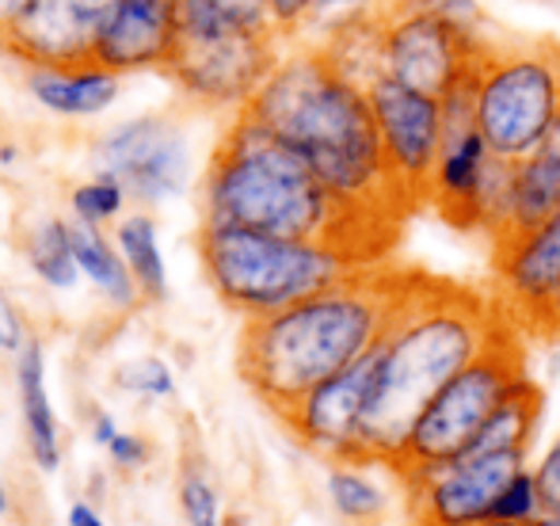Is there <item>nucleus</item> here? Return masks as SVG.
Wrapping results in <instances>:
<instances>
[{"label":"nucleus","instance_id":"b1692460","mask_svg":"<svg viewBox=\"0 0 560 526\" xmlns=\"http://www.w3.org/2000/svg\"><path fill=\"white\" fill-rule=\"evenodd\" d=\"M118 253H122L126 267H130L133 282L145 297L161 302L168 294V271H164V256L161 245H156V225L153 218L138 214V218H126L118 225Z\"/></svg>","mask_w":560,"mask_h":526},{"label":"nucleus","instance_id":"423d86ee","mask_svg":"<svg viewBox=\"0 0 560 526\" xmlns=\"http://www.w3.org/2000/svg\"><path fill=\"white\" fill-rule=\"evenodd\" d=\"M472 112L495 156L534 153L560 112V43L495 38L472 69Z\"/></svg>","mask_w":560,"mask_h":526},{"label":"nucleus","instance_id":"a878e982","mask_svg":"<svg viewBox=\"0 0 560 526\" xmlns=\"http://www.w3.org/2000/svg\"><path fill=\"white\" fill-rule=\"evenodd\" d=\"M541 515H546V504H541L538 477H534L530 466H523L508 477V484H503L500 492H495V504H492V515H488V519L534 526Z\"/></svg>","mask_w":560,"mask_h":526},{"label":"nucleus","instance_id":"f3484780","mask_svg":"<svg viewBox=\"0 0 560 526\" xmlns=\"http://www.w3.org/2000/svg\"><path fill=\"white\" fill-rule=\"evenodd\" d=\"M492 161H495L492 145H488L485 133L477 127L462 130V133H446L435 176H431V195H428V199L443 210V218L469 230L472 210H477L480 187H485Z\"/></svg>","mask_w":560,"mask_h":526},{"label":"nucleus","instance_id":"c03bdc74","mask_svg":"<svg viewBox=\"0 0 560 526\" xmlns=\"http://www.w3.org/2000/svg\"><path fill=\"white\" fill-rule=\"evenodd\" d=\"M4 504H8V496H4V484H0V512H4Z\"/></svg>","mask_w":560,"mask_h":526},{"label":"nucleus","instance_id":"9b49d317","mask_svg":"<svg viewBox=\"0 0 560 526\" xmlns=\"http://www.w3.org/2000/svg\"><path fill=\"white\" fill-rule=\"evenodd\" d=\"M370 107H374L377 133H382L385 164H389L393 187L400 202H420L431 195L439 153H443V100L400 84L393 77H377L370 84Z\"/></svg>","mask_w":560,"mask_h":526},{"label":"nucleus","instance_id":"393cba45","mask_svg":"<svg viewBox=\"0 0 560 526\" xmlns=\"http://www.w3.org/2000/svg\"><path fill=\"white\" fill-rule=\"evenodd\" d=\"M31 264L43 274L50 287L69 290L77 282V253H73V237H69L66 222H43L31 237Z\"/></svg>","mask_w":560,"mask_h":526},{"label":"nucleus","instance_id":"f257e3e1","mask_svg":"<svg viewBox=\"0 0 560 526\" xmlns=\"http://www.w3.org/2000/svg\"><path fill=\"white\" fill-rule=\"evenodd\" d=\"M511 325L515 320L495 297L412 274L389 332L374 348L377 371L359 435V461L397 474L423 405Z\"/></svg>","mask_w":560,"mask_h":526},{"label":"nucleus","instance_id":"f704fd0d","mask_svg":"<svg viewBox=\"0 0 560 526\" xmlns=\"http://www.w3.org/2000/svg\"><path fill=\"white\" fill-rule=\"evenodd\" d=\"M107 451H112V458L118 466H138V461H145V454H149L138 435H122V431L107 443Z\"/></svg>","mask_w":560,"mask_h":526},{"label":"nucleus","instance_id":"c9c22d12","mask_svg":"<svg viewBox=\"0 0 560 526\" xmlns=\"http://www.w3.org/2000/svg\"><path fill=\"white\" fill-rule=\"evenodd\" d=\"M377 4H389V0H320L317 15L328 12H354V8H377Z\"/></svg>","mask_w":560,"mask_h":526},{"label":"nucleus","instance_id":"ea45409f","mask_svg":"<svg viewBox=\"0 0 560 526\" xmlns=\"http://www.w3.org/2000/svg\"><path fill=\"white\" fill-rule=\"evenodd\" d=\"M0 164H15V149L12 145H0Z\"/></svg>","mask_w":560,"mask_h":526},{"label":"nucleus","instance_id":"aec40b11","mask_svg":"<svg viewBox=\"0 0 560 526\" xmlns=\"http://www.w3.org/2000/svg\"><path fill=\"white\" fill-rule=\"evenodd\" d=\"M317 46L325 50V58L332 61L339 73L351 77L362 89H370V84L385 73L382 69V4L339 12V20L332 23V35Z\"/></svg>","mask_w":560,"mask_h":526},{"label":"nucleus","instance_id":"1a4fd4ad","mask_svg":"<svg viewBox=\"0 0 560 526\" xmlns=\"http://www.w3.org/2000/svg\"><path fill=\"white\" fill-rule=\"evenodd\" d=\"M530 466L526 451H465L450 461L400 474L408 519L423 526H469L492 515L495 492L515 469Z\"/></svg>","mask_w":560,"mask_h":526},{"label":"nucleus","instance_id":"6e6552de","mask_svg":"<svg viewBox=\"0 0 560 526\" xmlns=\"http://www.w3.org/2000/svg\"><path fill=\"white\" fill-rule=\"evenodd\" d=\"M495 38H472L457 31L435 0H389L382 4V77L412 84L443 100L472 77L480 54Z\"/></svg>","mask_w":560,"mask_h":526},{"label":"nucleus","instance_id":"dca6fc26","mask_svg":"<svg viewBox=\"0 0 560 526\" xmlns=\"http://www.w3.org/2000/svg\"><path fill=\"white\" fill-rule=\"evenodd\" d=\"M179 46V0H118L96 66L112 73L168 69Z\"/></svg>","mask_w":560,"mask_h":526},{"label":"nucleus","instance_id":"0eeeda50","mask_svg":"<svg viewBox=\"0 0 560 526\" xmlns=\"http://www.w3.org/2000/svg\"><path fill=\"white\" fill-rule=\"evenodd\" d=\"M526 378V355L518 328L511 325L495 343H488L465 371L439 389L435 397L423 405L420 420H416L412 435L405 443V454L397 461V474L423 466H439L472 446L488 416L503 405V397L515 389V382Z\"/></svg>","mask_w":560,"mask_h":526},{"label":"nucleus","instance_id":"cd10ccee","mask_svg":"<svg viewBox=\"0 0 560 526\" xmlns=\"http://www.w3.org/2000/svg\"><path fill=\"white\" fill-rule=\"evenodd\" d=\"M115 382L130 394H149V397H168L176 389L172 382V371L161 363V359H133V363L118 366Z\"/></svg>","mask_w":560,"mask_h":526},{"label":"nucleus","instance_id":"49530a36","mask_svg":"<svg viewBox=\"0 0 560 526\" xmlns=\"http://www.w3.org/2000/svg\"><path fill=\"white\" fill-rule=\"evenodd\" d=\"M412 526H423V523H412Z\"/></svg>","mask_w":560,"mask_h":526},{"label":"nucleus","instance_id":"ddd939ff","mask_svg":"<svg viewBox=\"0 0 560 526\" xmlns=\"http://www.w3.org/2000/svg\"><path fill=\"white\" fill-rule=\"evenodd\" d=\"M96 164L104 176H115L126 195L145 202H161L187 187V141L164 119H130L104 133L96 149Z\"/></svg>","mask_w":560,"mask_h":526},{"label":"nucleus","instance_id":"412c9836","mask_svg":"<svg viewBox=\"0 0 560 526\" xmlns=\"http://www.w3.org/2000/svg\"><path fill=\"white\" fill-rule=\"evenodd\" d=\"M15 378H20V405L31 435V454L43 469H54L58 466V420H54L50 397H46V363L38 340H27L20 348Z\"/></svg>","mask_w":560,"mask_h":526},{"label":"nucleus","instance_id":"20e7f679","mask_svg":"<svg viewBox=\"0 0 560 526\" xmlns=\"http://www.w3.org/2000/svg\"><path fill=\"white\" fill-rule=\"evenodd\" d=\"M202 222L336 241L374 264V222L347 210L294 145L236 112L202 179Z\"/></svg>","mask_w":560,"mask_h":526},{"label":"nucleus","instance_id":"e433bc0d","mask_svg":"<svg viewBox=\"0 0 560 526\" xmlns=\"http://www.w3.org/2000/svg\"><path fill=\"white\" fill-rule=\"evenodd\" d=\"M69 526H104V523L96 519V512H92V507L77 504L73 512H69Z\"/></svg>","mask_w":560,"mask_h":526},{"label":"nucleus","instance_id":"473e14b6","mask_svg":"<svg viewBox=\"0 0 560 526\" xmlns=\"http://www.w3.org/2000/svg\"><path fill=\"white\" fill-rule=\"evenodd\" d=\"M23 343H27V336H23V317H20V309L12 305V297L0 290V348L20 351Z\"/></svg>","mask_w":560,"mask_h":526},{"label":"nucleus","instance_id":"7ed1b4c3","mask_svg":"<svg viewBox=\"0 0 560 526\" xmlns=\"http://www.w3.org/2000/svg\"><path fill=\"white\" fill-rule=\"evenodd\" d=\"M412 274L366 264L343 282L271 317L244 320L236 371L271 412H287L313 386L382 343Z\"/></svg>","mask_w":560,"mask_h":526},{"label":"nucleus","instance_id":"37998d69","mask_svg":"<svg viewBox=\"0 0 560 526\" xmlns=\"http://www.w3.org/2000/svg\"><path fill=\"white\" fill-rule=\"evenodd\" d=\"M222 526H248V519H244V515H229Z\"/></svg>","mask_w":560,"mask_h":526},{"label":"nucleus","instance_id":"79ce46f5","mask_svg":"<svg viewBox=\"0 0 560 526\" xmlns=\"http://www.w3.org/2000/svg\"><path fill=\"white\" fill-rule=\"evenodd\" d=\"M534 526H560V515H549V512H546V515H541V519L534 523Z\"/></svg>","mask_w":560,"mask_h":526},{"label":"nucleus","instance_id":"bb28decb","mask_svg":"<svg viewBox=\"0 0 560 526\" xmlns=\"http://www.w3.org/2000/svg\"><path fill=\"white\" fill-rule=\"evenodd\" d=\"M122 202H126V187L118 184L115 176H104V172H100V179H92V184H81L73 191L77 218H81V222H92V225L115 218L118 210H122Z\"/></svg>","mask_w":560,"mask_h":526},{"label":"nucleus","instance_id":"2f4dec72","mask_svg":"<svg viewBox=\"0 0 560 526\" xmlns=\"http://www.w3.org/2000/svg\"><path fill=\"white\" fill-rule=\"evenodd\" d=\"M317 4L320 0H264V8L271 12L275 27H279L282 35H294V31H302L310 20H317Z\"/></svg>","mask_w":560,"mask_h":526},{"label":"nucleus","instance_id":"72a5a7b5","mask_svg":"<svg viewBox=\"0 0 560 526\" xmlns=\"http://www.w3.org/2000/svg\"><path fill=\"white\" fill-rule=\"evenodd\" d=\"M526 332H538V336H549V340H560V290L526 320Z\"/></svg>","mask_w":560,"mask_h":526},{"label":"nucleus","instance_id":"a19ab883","mask_svg":"<svg viewBox=\"0 0 560 526\" xmlns=\"http://www.w3.org/2000/svg\"><path fill=\"white\" fill-rule=\"evenodd\" d=\"M469 526H523V523H503V519H480V523H469Z\"/></svg>","mask_w":560,"mask_h":526},{"label":"nucleus","instance_id":"4468645a","mask_svg":"<svg viewBox=\"0 0 560 526\" xmlns=\"http://www.w3.org/2000/svg\"><path fill=\"white\" fill-rule=\"evenodd\" d=\"M377 355H362L347 371L313 386L298 405L282 412V423L294 431L302 446L328 461H359V435L366 420V400L374 386Z\"/></svg>","mask_w":560,"mask_h":526},{"label":"nucleus","instance_id":"58836bf2","mask_svg":"<svg viewBox=\"0 0 560 526\" xmlns=\"http://www.w3.org/2000/svg\"><path fill=\"white\" fill-rule=\"evenodd\" d=\"M23 4H27V0H0V27H4V23L12 20V15L20 12Z\"/></svg>","mask_w":560,"mask_h":526},{"label":"nucleus","instance_id":"39448f33","mask_svg":"<svg viewBox=\"0 0 560 526\" xmlns=\"http://www.w3.org/2000/svg\"><path fill=\"white\" fill-rule=\"evenodd\" d=\"M199 256L214 294L244 320L305 302L370 264L336 241L279 237L214 222H202Z\"/></svg>","mask_w":560,"mask_h":526},{"label":"nucleus","instance_id":"c85d7f7f","mask_svg":"<svg viewBox=\"0 0 560 526\" xmlns=\"http://www.w3.org/2000/svg\"><path fill=\"white\" fill-rule=\"evenodd\" d=\"M184 515L191 526H222V512H218V492L202 474L184 477Z\"/></svg>","mask_w":560,"mask_h":526},{"label":"nucleus","instance_id":"f8f14e48","mask_svg":"<svg viewBox=\"0 0 560 526\" xmlns=\"http://www.w3.org/2000/svg\"><path fill=\"white\" fill-rule=\"evenodd\" d=\"M118 0H27L0 27V50L31 69L92 66Z\"/></svg>","mask_w":560,"mask_h":526},{"label":"nucleus","instance_id":"4be33fe9","mask_svg":"<svg viewBox=\"0 0 560 526\" xmlns=\"http://www.w3.org/2000/svg\"><path fill=\"white\" fill-rule=\"evenodd\" d=\"M374 461H332L325 477V492L332 512L347 526H374L389 515L393 500L377 477H370Z\"/></svg>","mask_w":560,"mask_h":526},{"label":"nucleus","instance_id":"6ab92c4d","mask_svg":"<svg viewBox=\"0 0 560 526\" xmlns=\"http://www.w3.org/2000/svg\"><path fill=\"white\" fill-rule=\"evenodd\" d=\"M27 89L46 112L69 115V119H92L115 104L118 73L96 66V61L77 69H31Z\"/></svg>","mask_w":560,"mask_h":526},{"label":"nucleus","instance_id":"5701e85b","mask_svg":"<svg viewBox=\"0 0 560 526\" xmlns=\"http://www.w3.org/2000/svg\"><path fill=\"white\" fill-rule=\"evenodd\" d=\"M69 237H73L77 267H81V271L89 274V279L96 282V287L104 290L115 305H122L126 309V305L138 302L141 290H138V282H133L130 267H126L122 256H115V248L100 237L96 225L77 218V225H69Z\"/></svg>","mask_w":560,"mask_h":526},{"label":"nucleus","instance_id":"f03ea898","mask_svg":"<svg viewBox=\"0 0 560 526\" xmlns=\"http://www.w3.org/2000/svg\"><path fill=\"white\" fill-rule=\"evenodd\" d=\"M244 115L294 145L347 210L366 222L400 214L370 92L339 73L320 46L279 58Z\"/></svg>","mask_w":560,"mask_h":526},{"label":"nucleus","instance_id":"2eb2a0df","mask_svg":"<svg viewBox=\"0 0 560 526\" xmlns=\"http://www.w3.org/2000/svg\"><path fill=\"white\" fill-rule=\"evenodd\" d=\"M560 290V214L515 233L508 241H495V302L526 328V320L541 309Z\"/></svg>","mask_w":560,"mask_h":526},{"label":"nucleus","instance_id":"7c9ffc66","mask_svg":"<svg viewBox=\"0 0 560 526\" xmlns=\"http://www.w3.org/2000/svg\"><path fill=\"white\" fill-rule=\"evenodd\" d=\"M435 8L446 15L450 23H454L457 31H465V35L492 38V35H485V31H488V12L480 8V0H435Z\"/></svg>","mask_w":560,"mask_h":526},{"label":"nucleus","instance_id":"9d476101","mask_svg":"<svg viewBox=\"0 0 560 526\" xmlns=\"http://www.w3.org/2000/svg\"><path fill=\"white\" fill-rule=\"evenodd\" d=\"M279 43L275 31H236L214 38H179L164 73L179 84L191 100L207 107H233L244 112L259 84L279 66Z\"/></svg>","mask_w":560,"mask_h":526},{"label":"nucleus","instance_id":"4c0bfd02","mask_svg":"<svg viewBox=\"0 0 560 526\" xmlns=\"http://www.w3.org/2000/svg\"><path fill=\"white\" fill-rule=\"evenodd\" d=\"M118 435V431H115V420H112V416H100V420H96V443H112V439Z\"/></svg>","mask_w":560,"mask_h":526},{"label":"nucleus","instance_id":"a18cd8bd","mask_svg":"<svg viewBox=\"0 0 560 526\" xmlns=\"http://www.w3.org/2000/svg\"><path fill=\"white\" fill-rule=\"evenodd\" d=\"M541 4H549V8H557V12H560V0H541Z\"/></svg>","mask_w":560,"mask_h":526},{"label":"nucleus","instance_id":"a211bd4d","mask_svg":"<svg viewBox=\"0 0 560 526\" xmlns=\"http://www.w3.org/2000/svg\"><path fill=\"white\" fill-rule=\"evenodd\" d=\"M560 214V156L538 145L534 153L511 161V191H508V218L495 241H508L534 225Z\"/></svg>","mask_w":560,"mask_h":526},{"label":"nucleus","instance_id":"c756f323","mask_svg":"<svg viewBox=\"0 0 560 526\" xmlns=\"http://www.w3.org/2000/svg\"><path fill=\"white\" fill-rule=\"evenodd\" d=\"M534 477H538L541 489V504H546L549 515H560V435L549 439L546 451L530 461Z\"/></svg>","mask_w":560,"mask_h":526}]
</instances>
